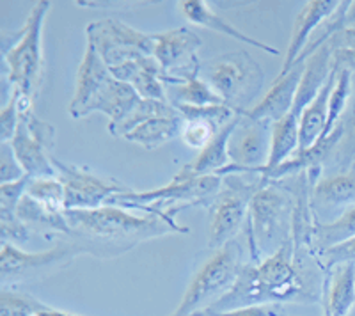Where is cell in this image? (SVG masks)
I'll return each mask as SVG.
<instances>
[{
	"mask_svg": "<svg viewBox=\"0 0 355 316\" xmlns=\"http://www.w3.org/2000/svg\"><path fill=\"white\" fill-rule=\"evenodd\" d=\"M300 256L293 236L261 263L242 265L233 288L218 299L206 313H224L259 304H284L315 300V290L307 284L300 268Z\"/></svg>",
	"mask_w": 355,
	"mask_h": 316,
	"instance_id": "obj_1",
	"label": "cell"
},
{
	"mask_svg": "<svg viewBox=\"0 0 355 316\" xmlns=\"http://www.w3.org/2000/svg\"><path fill=\"white\" fill-rule=\"evenodd\" d=\"M71 243L78 252H91L100 258H112L130 251L146 240L167 233H182L157 215H133L119 207L96 210H66Z\"/></svg>",
	"mask_w": 355,
	"mask_h": 316,
	"instance_id": "obj_2",
	"label": "cell"
},
{
	"mask_svg": "<svg viewBox=\"0 0 355 316\" xmlns=\"http://www.w3.org/2000/svg\"><path fill=\"white\" fill-rule=\"evenodd\" d=\"M222 186V178L217 175L198 176V178H185L176 175L171 183L153 188V191H130L114 195L109 201L110 207H119L125 210H141L146 213L157 215L162 220L169 222L182 233H189V227L180 226L174 220V215L183 208L196 207V204H208L211 207L215 195Z\"/></svg>",
	"mask_w": 355,
	"mask_h": 316,
	"instance_id": "obj_3",
	"label": "cell"
},
{
	"mask_svg": "<svg viewBox=\"0 0 355 316\" xmlns=\"http://www.w3.org/2000/svg\"><path fill=\"white\" fill-rule=\"evenodd\" d=\"M293 195L275 182H261L247 215V238L254 263H261L293 236Z\"/></svg>",
	"mask_w": 355,
	"mask_h": 316,
	"instance_id": "obj_4",
	"label": "cell"
},
{
	"mask_svg": "<svg viewBox=\"0 0 355 316\" xmlns=\"http://www.w3.org/2000/svg\"><path fill=\"white\" fill-rule=\"evenodd\" d=\"M52 2L40 0L28 12L25 25L17 34V41L4 49V62L8 68V80L12 89L18 91L21 102H36L43 84V27L49 17Z\"/></svg>",
	"mask_w": 355,
	"mask_h": 316,
	"instance_id": "obj_5",
	"label": "cell"
},
{
	"mask_svg": "<svg viewBox=\"0 0 355 316\" xmlns=\"http://www.w3.org/2000/svg\"><path fill=\"white\" fill-rule=\"evenodd\" d=\"M202 80L222 98V102L236 114L252 109L265 82V73L254 57L245 50L227 52L205 61L201 66Z\"/></svg>",
	"mask_w": 355,
	"mask_h": 316,
	"instance_id": "obj_6",
	"label": "cell"
},
{
	"mask_svg": "<svg viewBox=\"0 0 355 316\" xmlns=\"http://www.w3.org/2000/svg\"><path fill=\"white\" fill-rule=\"evenodd\" d=\"M240 268H242L240 245L236 242L226 243L202 265L194 279L190 281L182 302L171 316H194L214 306L233 288Z\"/></svg>",
	"mask_w": 355,
	"mask_h": 316,
	"instance_id": "obj_7",
	"label": "cell"
},
{
	"mask_svg": "<svg viewBox=\"0 0 355 316\" xmlns=\"http://www.w3.org/2000/svg\"><path fill=\"white\" fill-rule=\"evenodd\" d=\"M243 175H230L222 178V186L211 203V222L208 245L215 251L233 242L234 235L247 220L250 201L261 185V178L249 183Z\"/></svg>",
	"mask_w": 355,
	"mask_h": 316,
	"instance_id": "obj_8",
	"label": "cell"
},
{
	"mask_svg": "<svg viewBox=\"0 0 355 316\" xmlns=\"http://www.w3.org/2000/svg\"><path fill=\"white\" fill-rule=\"evenodd\" d=\"M85 41L91 43L109 69L142 55H153V34L142 33L116 18H101L85 27Z\"/></svg>",
	"mask_w": 355,
	"mask_h": 316,
	"instance_id": "obj_9",
	"label": "cell"
},
{
	"mask_svg": "<svg viewBox=\"0 0 355 316\" xmlns=\"http://www.w3.org/2000/svg\"><path fill=\"white\" fill-rule=\"evenodd\" d=\"M153 57L160 64L164 82L180 85L190 78L201 77L199 49L202 40L196 30L189 27H176L166 33L153 34Z\"/></svg>",
	"mask_w": 355,
	"mask_h": 316,
	"instance_id": "obj_10",
	"label": "cell"
},
{
	"mask_svg": "<svg viewBox=\"0 0 355 316\" xmlns=\"http://www.w3.org/2000/svg\"><path fill=\"white\" fill-rule=\"evenodd\" d=\"M274 123L258 121L242 114L227 144L231 164L217 176L259 175L268 164L272 151Z\"/></svg>",
	"mask_w": 355,
	"mask_h": 316,
	"instance_id": "obj_11",
	"label": "cell"
},
{
	"mask_svg": "<svg viewBox=\"0 0 355 316\" xmlns=\"http://www.w3.org/2000/svg\"><path fill=\"white\" fill-rule=\"evenodd\" d=\"M57 178L64 185V210H96L109 204L114 195L130 191V186L112 178L98 176L85 167L68 166L52 158Z\"/></svg>",
	"mask_w": 355,
	"mask_h": 316,
	"instance_id": "obj_12",
	"label": "cell"
},
{
	"mask_svg": "<svg viewBox=\"0 0 355 316\" xmlns=\"http://www.w3.org/2000/svg\"><path fill=\"white\" fill-rule=\"evenodd\" d=\"M315 224H332L355 210V164L345 173L322 176L309 195Z\"/></svg>",
	"mask_w": 355,
	"mask_h": 316,
	"instance_id": "obj_13",
	"label": "cell"
},
{
	"mask_svg": "<svg viewBox=\"0 0 355 316\" xmlns=\"http://www.w3.org/2000/svg\"><path fill=\"white\" fill-rule=\"evenodd\" d=\"M78 252V249L68 243L59 247L49 249L43 252H25L15 247L12 243H2V254H0V277L2 283H17V281L28 279L49 268L64 265L71 261Z\"/></svg>",
	"mask_w": 355,
	"mask_h": 316,
	"instance_id": "obj_14",
	"label": "cell"
},
{
	"mask_svg": "<svg viewBox=\"0 0 355 316\" xmlns=\"http://www.w3.org/2000/svg\"><path fill=\"white\" fill-rule=\"evenodd\" d=\"M339 4L341 2H336V0H309V2H306V6L295 20L283 68H281L277 77H284L297 64L299 57L302 55L306 46L311 43V34L316 33L338 11Z\"/></svg>",
	"mask_w": 355,
	"mask_h": 316,
	"instance_id": "obj_15",
	"label": "cell"
},
{
	"mask_svg": "<svg viewBox=\"0 0 355 316\" xmlns=\"http://www.w3.org/2000/svg\"><path fill=\"white\" fill-rule=\"evenodd\" d=\"M304 69H306V62H297L284 77L275 78L270 91L245 114L247 118L270 121L274 125L281 121L293 109L295 98H297L299 85L302 82Z\"/></svg>",
	"mask_w": 355,
	"mask_h": 316,
	"instance_id": "obj_16",
	"label": "cell"
},
{
	"mask_svg": "<svg viewBox=\"0 0 355 316\" xmlns=\"http://www.w3.org/2000/svg\"><path fill=\"white\" fill-rule=\"evenodd\" d=\"M110 77L112 73L109 66L101 59L98 50L85 41V52L77 69V78H75V93L69 102V116L80 119L87 103L93 100L94 94L105 85Z\"/></svg>",
	"mask_w": 355,
	"mask_h": 316,
	"instance_id": "obj_17",
	"label": "cell"
},
{
	"mask_svg": "<svg viewBox=\"0 0 355 316\" xmlns=\"http://www.w3.org/2000/svg\"><path fill=\"white\" fill-rule=\"evenodd\" d=\"M110 73L117 80L126 82L137 91L139 96L144 100H157V102H169L167 100L166 82L162 73L160 64L153 55H142L132 61L123 62L121 66L110 69Z\"/></svg>",
	"mask_w": 355,
	"mask_h": 316,
	"instance_id": "obj_18",
	"label": "cell"
},
{
	"mask_svg": "<svg viewBox=\"0 0 355 316\" xmlns=\"http://www.w3.org/2000/svg\"><path fill=\"white\" fill-rule=\"evenodd\" d=\"M144 98L139 96V93L133 89L132 85L126 84V82L117 80L112 75L105 82V85L94 94L93 100L87 103V107L82 112L80 119L89 116V114L101 112L110 119L109 126L119 125V123H123L128 118L133 110L137 109V105Z\"/></svg>",
	"mask_w": 355,
	"mask_h": 316,
	"instance_id": "obj_19",
	"label": "cell"
},
{
	"mask_svg": "<svg viewBox=\"0 0 355 316\" xmlns=\"http://www.w3.org/2000/svg\"><path fill=\"white\" fill-rule=\"evenodd\" d=\"M180 8H182V12L185 15V18L190 24L205 27L217 34H224V36L239 41V43H243V45L247 46H254V49L263 50V52L272 53V55H279V53H281L275 46L266 45L263 41L250 37L249 34L242 33V30H239L234 25H231L230 21L224 20L222 17H218L217 12L211 11L208 2H205V0H182V2H180Z\"/></svg>",
	"mask_w": 355,
	"mask_h": 316,
	"instance_id": "obj_20",
	"label": "cell"
},
{
	"mask_svg": "<svg viewBox=\"0 0 355 316\" xmlns=\"http://www.w3.org/2000/svg\"><path fill=\"white\" fill-rule=\"evenodd\" d=\"M185 119L174 105H171L166 112L151 116L141 125H137L130 134H126L125 141L135 142L146 150H155V148L166 144L176 137H182Z\"/></svg>",
	"mask_w": 355,
	"mask_h": 316,
	"instance_id": "obj_21",
	"label": "cell"
},
{
	"mask_svg": "<svg viewBox=\"0 0 355 316\" xmlns=\"http://www.w3.org/2000/svg\"><path fill=\"white\" fill-rule=\"evenodd\" d=\"M242 114H239L230 125H226L224 128L217 132L211 142L202 151H199L198 157L192 160L190 164H187L178 175L185 176V178H198V176H210V175H218L222 169H226L231 164L230 151H227V144H230V139L233 135L234 128L239 125Z\"/></svg>",
	"mask_w": 355,
	"mask_h": 316,
	"instance_id": "obj_22",
	"label": "cell"
},
{
	"mask_svg": "<svg viewBox=\"0 0 355 316\" xmlns=\"http://www.w3.org/2000/svg\"><path fill=\"white\" fill-rule=\"evenodd\" d=\"M11 148L17 155L20 166L24 167L25 175L31 176L33 179L57 178V170L52 162L53 155L31 135L21 119L17 128V134L11 141Z\"/></svg>",
	"mask_w": 355,
	"mask_h": 316,
	"instance_id": "obj_23",
	"label": "cell"
},
{
	"mask_svg": "<svg viewBox=\"0 0 355 316\" xmlns=\"http://www.w3.org/2000/svg\"><path fill=\"white\" fill-rule=\"evenodd\" d=\"M355 309V263L338 265L325 281V316H348Z\"/></svg>",
	"mask_w": 355,
	"mask_h": 316,
	"instance_id": "obj_24",
	"label": "cell"
},
{
	"mask_svg": "<svg viewBox=\"0 0 355 316\" xmlns=\"http://www.w3.org/2000/svg\"><path fill=\"white\" fill-rule=\"evenodd\" d=\"M338 69H332L331 77L325 82L315 100L304 109L300 116V130H299V151H307L322 139L325 126H327L329 114V98H331L332 87H334ZM297 151V153H299Z\"/></svg>",
	"mask_w": 355,
	"mask_h": 316,
	"instance_id": "obj_25",
	"label": "cell"
},
{
	"mask_svg": "<svg viewBox=\"0 0 355 316\" xmlns=\"http://www.w3.org/2000/svg\"><path fill=\"white\" fill-rule=\"evenodd\" d=\"M17 215L27 224L31 229H37L41 233H62V235L71 236L68 219H66V210L52 208L49 204H43L31 195H25L17 208Z\"/></svg>",
	"mask_w": 355,
	"mask_h": 316,
	"instance_id": "obj_26",
	"label": "cell"
},
{
	"mask_svg": "<svg viewBox=\"0 0 355 316\" xmlns=\"http://www.w3.org/2000/svg\"><path fill=\"white\" fill-rule=\"evenodd\" d=\"M341 139L338 148L329 160V169L332 173H345L355 164V77H354V93H352L350 105L338 125Z\"/></svg>",
	"mask_w": 355,
	"mask_h": 316,
	"instance_id": "obj_27",
	"label": "cell"
},
{
	"mask_svg": "<svg viewBox=\"0 0 355 316\" xmlns=\"http://www.w3.org/2000/svg\"><path fill=\"white\" fill-rule=\"evenodd\" d=\"M171 105H190V107H208V105H226L222 98L211 89V85L201 77L190 78L180 85H171V93H167Z\"/></svg>",
	"mask_w": 355,
	"mask_h": 316,
	"instance_id": "obj_28",
	"label": "cell"
},
{
	"mask_svg": "<svg viewBox=\"0 0 355 316\" xmlns=\"http://www.w3.org/2000/svg\"><path fill=\"white\" fill-rule=\"evenodd\" d=\"M352 93H354V75L348 69H338L334 87H332L331 98H329L327 126H325V132H323L322 139H327L338 128L339 121H341V118L347 112L348 105H350Z\"/></svg>",
	"mask_w": 355,
	"mask_h": 316,
	"instance_id": "obj_29",
	"label": "cell"
},
{
	"mask_svg": "<svg viewBox=\"0 0 355 316\" xmlns=\"http://www.w3.org/2000/svg\"><path fill=\"white\" fill-rule=\"evenodd\" d=\"M355 236V210L332 224H315L313 231V252L316 256L336 243Z\"/></svg>",
	"mask_w": 355,
	"mask_h": 316,
	"instance_id": "obj_30",
	"label": "cell"
},
{
	"mask_svg": "<svg viewBox=\"0 0 355 316\" xmlns=\"http://www.w3.org/2000/svg\"><path fill=\"white\" fill-rule=\"evenodd\" d=\"M46 309H50V306L31 295L9 292L6 288L0 292V316H34L41 315Z\"/></svg>",
	"mask_w": 355,
	"mask_h": 316,
	"instance_id": "obj_31",
	"label": "cell"
},
{
	"mask_svg": "<svg viewBox=\"0 0 355 316\" xmlns=\"http://www.w3.org/2000/svg\"><path fill=\"white\" fill-rule=\"evenodd\" d=\"M27 195L40 201L43 204H49L52 208L64 210V185L59 178H36L28 183Z\"/></svg>",
	"mask_w": 355,
	"mask_h": 316,
	"instance_id": "obj_32",
	"label": "cell"
},
{
	"mask_svg": "<svg viewBox=\"0 0 355 316\" xmlns=\"http://www.w3.org/2000/svg\"><path fill=\"white\" fill-rule=\"evenodd\" d=\"M316 263L322 268H325V272L332 270V268L338 267V265L355 263V236L345 240V242L336 243L332 247L320 252V254L316 256Z\"/></svg>",
	"mask_w": 355,
	"mask_h": 316,
	"instance_id": "obj_33",
	"label": "cell"
},
{
	"mask_svg": "<svg viewBox=\"0 0 355 316\" xmlns=\"http://www.w3.org/2000/svg\"><path fill=\"white\" fill-rule=\"evenodd\" d=\"M217 132L218 128L211 125V123L185 121L182 130V141L185 142L187 146L192 148V150L202 151L210 144L211 139L217 135Z\"/></svg>",
	"mask_w": 355,
	"mask_h": 316,
	"instance_id": "obj_34",
	"label": "cell"
},
{
	"mask_svg": "<svg viewBox=\"0 0 355 316\" xmlns=\"http://www.w3.org/2000/svg\"><path fill=\"white\" fill-rule=\"evenodd\" d=\"M20 93L12 89L8 103L0 110V139L2 142H11L20 125Z\"/></svg>",
	"mask_w": 355,
	"mask_h": 316,
	"instance_id": "obj_35",
	"label": "cell"
},
{
	"mask_svg": "<svg viewBox=\"0 0 355 316\" xmlns=\"http://www.w3.org/2000/svg\"><path fill=\"white\" fill-rule=\"evenodd\" d=\"M0 231H2V243H21L31 238V227L18 217L17 211L0 210Z\"/></svg>",
	"mask_w": 355,
	"mask_h": 316,
	"instance_id": "obj_36",
	"label": "cell"
},
{
	"mask_svg": "<svg viewBox=\"0 0 355 316\" xmlns=\"http://www.w3.org/2000/svg\"><path fill=\"white\" fill-rule=\"evenodd\" d=\"M25 176L27 175L12 151L11 142H2V146H0V185L18 182Z\"/></svg>",
	"mask_w": 355,
	"mask_h": 316,
	"instance_id": "obj_37",
	"label": "cell"
},
{
	"mask_svg": "<svg viewBox=\"0 0 355 316\" xmlns=\"http://www.w3.org/2000/svg\"><path fill=\"white\" fill-rule=\"evenodd\" d=\"M31 179H33L31 176H25V178L18 179V182L0 185V210L17 211L20 201L27 195Z\"/></svg>",
	"mask_w": 355,
	"mask_h": 316,
	"instance_id": "obj_38",
	"label": "cell"
},
{
	"mask_svg": "<svg viewBox=\"0 0 355 316\" xmlns=\"http://www.w3.org/2000/svg\"><path fill=\"white\" fill-rule=\"evenodd\" d=\"M194 316H284L279 309V304H259L249 306V308L233 309V311L224 313H206L201 311Z\"/></svg>",
	"mask_w": 355,
	"mask_h": 316,
	"instance_id": "obj_39",
	"label": "cell"
},
{
	"mask_svg": "<svg viewBox=\"0 0 355 316\" xmlns=\"http://www.w3.org/2000/svg\"><path fill=\"white\" fill-rule=\"evenodd\" d=\"M334 66L338 69H348L355 77V50L352 49H339L334 50Z\"/></svg>",
	"mask_w": 355,
	"mask_h": 316,
	"instance_id": "obj_40",
	"label": "cell"
},
{
	"mask_svg": "<svg viewBox=\"0 0 355 316\" xmlns=\"http://www.w3.org/2000/svg\"><path fill=\"white\" fill-rule=\"evenodd\" d=\"M331 43L332 46H334V50H339V49L355 50V27L343 28L341 33H338L334 37H332Z\"/></svg>",
	"mask_w": 355,
	"mask_h": 316,
	"instance_id": "obj_41",
	"label": "cell"
},
{
	"mask_svg": "<svg viewBox=\"0 0 355 316\" xmlns=\"http://www.w3.org/2000/svg\"><path fill=\"white\" fill-rule=\"evenodd\" d=\"M355 27V2H350L347 11V17H345V28Z\"/></svg>",
	"mask_w": 355,
	"mask_h": 316,
	"instance_id": "obj_42",
	"label": "cell"
},
{
	"mask_svg": "<svg viewBox=\"0 0 355 316\" xmlns=\"http://www.w3.org/2000/svg\"><path fill=\"white\" fill-rule=\"evenodd\" d=\"M41 316H80V315H75V313H66V311H59V309H46V311L41 313Z\"/></svg>",
	"mask_w": 355,
	"mask_h": 316,
	"instance_id": "obj_43",
	"label": "cell"
},
{
	"mask_svg": "<svg viewBox=\"0 0 355 316\" xmlns=\"http://www.w3.org/2000/svg\"><path fill=\"white\" fill-rule=\"evenodd\" d=\"M348 316H355V309H354V311H352V313H350V315H348Z\"/></svg>",
	"mask_w": 355,
	"mask_h": 316,
	"instance_id": "obj_44",
	"label": "cell"
},
{
	"mask_svg": "<svg viewBox=\"0 0 355 316\" xmlns=\"http://www.w3.org/2000/svg\"><path fill=\"white\" fill-rule=\"evenodd\" d=\"M34 316H41V315H34Z\"/></svg>",
	"mask_w": 355,
	"mask_h": 316,
	"instance_id": "obj_45",
	"label": "cell"
}]
</instances>
